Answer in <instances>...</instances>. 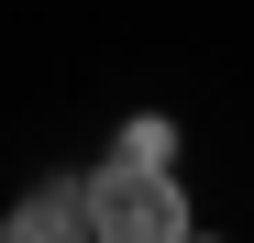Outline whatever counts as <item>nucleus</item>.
Segmentation results:
<instances>
[{
	"label": "nucleus",
	"instance_id": "f257e3e1",
	"mask_svg": "<svg viewBox=\"0 0 254 243\" xmlns=\"http://www.w3.org/2000/svg\"><path fill=\"white\" fill-rule=\"evenodd\" d=\"M89 232L100 243H188L199 210L177 166H144V155H111V166H89Z\"/></svg>",
	"mask_w": 254,
	"mask_h": 243
},
{
	"label": "nucleus",
	"instance_id": "f03ea898",
	"mask_svg": "<svg viewBox=\"0 0 254 243\" xmlns=\"http://www.w3.org/2000/svg\"><path fill=\"white\" fill-rule=\"evenodd\" d=\"M11 243H89V166L77 177H33L11 199Z\"/></svg>",
	"mask_w": 254,
	"mask_h": 243
},
{
	"label": "nucleus",
	"instance_id": "7ed1b4c3",
	"mask_svg": "<svg viewBox=\"0 0 254 243\" xmlns=\"http://www.w3.org/2000/svg\"><path fill=\"white\" fill-rule=\"evenodd\" d=\"M111 155H144V166H177V122H133Z\"/></svg>",
	"mask_w": 254,
	"mask_h": 243
}]
</instances>
